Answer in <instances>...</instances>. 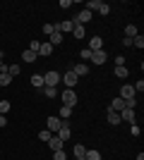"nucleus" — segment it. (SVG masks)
Listing matches in <instances>:
<instances>
[{
    "label": "nucleus",
    "mask_w": 144,
    "mask_h": 160,
    "mask_svg": "<svg viewBox=\"0 0 144 160\" xmlns=\"http://www.w3.org/2000/svg\"><path fill=\"white\" fill-rule=\"evenodd\" d=\"M84 153H87V148H84L82 143H77V146H75V155H77V158H84Z\"/></svg>",
    "instance_id": "c756f323"
},
{
    "label": "nucleus",
    "mask_w": 144,
    "mask_h": 160,
    "mask_svg": "<svg viewBox=\"0 0 144 160\" xmlns=\"http://www.w3.org/2000/svg\"><path fill=\"white\" fill-rule=\"evenodd\" d=\"M10 84H12V77L7 72H0V86H10Z\"/></svg>",
    "instance_id": "393cba45"
},
{
    "label": "nucleus",
    "mask_w": 144,
    "mask_h": 160,
    "mask_svg": "<svg viewBox=\"0 0 144 160\" xmlns=\"http://www.w3.org/2000/svg\"><path fill=\"white\" fill-rule=\"evenodd\" d=\"M130 132H132V136H139V127H137V124H132Z\"/></svg>",
    "instance_id": "58836bf2"
},
{
    "label": "nucleus",
    "mask_w": 144,
    "mask_h": 160,
    "mask_svg": "<svg viewBox=\"0 0 144 160\" xmlns=\"http://www.w3.org/2000/svg\"><path fill=\"white\" fill-rule=\"evenodd\" d=\"M70 5H72V0H60V7H65V10H67Z\"/></svg>",
    "instance_id": "4c0bfd02"
},
{
    "label": "nucleus",
    "mask_w": 144,
    "mask_h": 160,
    "mask_svg": "<svg viewBox=\"0 0 144 160\" xmlns=\"http://www.w3.org/2000/svg\"><path fill=\"white\" fill-rule=\"evenodd\" d=\"M10 112V103L7 100H0V115H7Z\"/></svg>",
    "instance_id": "7c9ffc66"
},
{
    "label": "nucleus",
    "mask_w": 144,
    "mask_h": 160,
    "mask_svg": "<svg viewBox=\"0 0 144 160\" xmlns=\"http://www.w3.org/2000/svg\"><path fill=\"white\" fill-rule=\"evenodd\" d=\"M77 160H84V158H77Z\"/></svg>",
    "instance_id": "a19ab883"
},
{
    "label": "nucleus",
    "mask_w": 144,
    "mask_h": 160,
    "mask_svg": "<svg viewBox=\"0 0 144 160\" xmlns=\"http://www.w3.org/2000/svg\"><path fill=\"white\" fill-rule=\"evenodd\" d=\"M55 134H58V139H60L62 143H65V141H67L70 136H72V132H70V122H62V127L58 129V132H55Z\"/></svg>",
    "instance_id": "0eeeda50"
},
{
    "label": "nucleus",
    "mask_w": 144,
    "mask_h": 160,
    "mask_svg": "<svg viewBox=\"0 0 144 160\" xmlns=\"http://www.w3.org/2000/svg\"><path fill=\"white\" fill-rule=\"evenodd\" d=\"M58 117H60L62 122H65V120H70V117H72V108H67V105H60V115H58Z\"/></svg>",
    "instance_id": "a211bd4d"
},
{
    "label": "nucleus",
    "mask_w": 144,
    "mask_h": 160,
    "mask_svg": "<svg viewBox=\"0 0 144 160\" xmlns=\"http://www.w3.org/2000/svg\"><path fill=\"white\" fill-rule=\"evenodd\" d=\"M132 88H135V93H142V91H144V81L139 79V81H137V84H135Z\"/></svg>",
    "instance_id": "f704fd0d"
},
{
    "label": "nucleus",
    "mask_w": 144,
    "mask_h": 160,
    "mask_svg": "<svg viewBox=\"0 0 144 160\" xmlns=\"http://www.w3.org/2000/svg\"><path fill=\"white\" fill-rule=\"evenodd\" d=\"M48 43H51V46H60V43H62V33L53 31V33H51V41H48Z\"/></svg>",
    "instance_id": "4be33fe9"
},
{
    "label": "nucleus",
    "mask_w": 144,
    "mask_h": 160,
    "mask_svg": "<svg viewBox=\"0 0 144 160\" xmlns=\"http://www.w3.org/2000/svg\"><path fill=\"white\" fill-rule=\"evenodd\" d=\"M137 27H135V24H127V27H125V38H135V36H137Z\"/></svg>",
    "instance_id": "aec40b11"
},
{
    "label": "nucleus",
    "mask_w": 144,
    "mask_h": 160,
    "mask_svg": "<svg viewBox=\"0 0 144 160\" xmlns=\"http://www.w3.org/2000/svg\"><path fill=\"white\" fill-rule=\"evenodd\" d=\"M60 84V72H46L43 74V86H58Z\"/></svg>",
    "instance_id": "f03ea898"
},
{
    "label": "nucleus",
    "mask_w": 144,
    "mask_h": 160,
    "mask_svg": "<svg viewBox=\"0 0 144 160\" xmlns=\"http://www.w3.org/2000/svg\"><path fill=\"white\" fill-rule=\"evenodd\" d=\"M84 10H89L91 14H94V12H99V14H108V12H110V5H108V2H101V0H89Z\"/></svg>",
    "instance_id": "f257e3e1"
},
{
    "label": "nucleus",
    "mask_w": 144,
    "mask_h": 160,
    "mask_svg": "<svg viewBox=\"0 0 144 160\" xmlns=\"http://www.w3.org/2000/svg\"><path fill=\"white\" fill-rule=\"evenodd\" d=\"M108 110H113V112H123V110H125V100L123 98H113V100H110V105H108Z\"/></svg>",
    "instance_id": "9d476101"
},
{
    "label": "nucleus",
    "mask_w": 144,
    "mask_h": 160,
    "mask_svg": "<svg viewBox=\"0 0 144 160\" xmlns=\"http://www.w3.org/2000/svg\"><path fill=\"white\" fill-rule=\"evenodd\" d=\"M91 17H94V14H91L89 10H82V12L77 14V17H75V19H72V22H75L77 27H82V24H87V22H91Z\"/></svg>",
    "instance_id": "423d86ee"
},
{
    "label": "nucleus",
    "mask_w": 144,
    "mask_h": 160,
    "mask_svg": "<svg viewBox=\"0 0 144 160\" xmlns=\"http://www.w3.org/2000/svg\"><path fill=\"white\" fill-rule=\"evenodd\" d=\"M106 120H108V124H120V112L108 110V112H106Z\"/></svg>",
    "instance_id": "dca6fc26"
},
{
    "label": "nucleus",
    "mask_w": 144,
    "mask_h": 160,
    "mask_svg": "<svg viewBox=\"0 0 144 160\" xmlns=\"http://www.w3.org/2000/svg\"><path fill=\"white\" fill-rule=\"evenodd\" d=\"M89 50H91V53H96V50H103V38H101V36H91V41H89Z\"/></svg>",
    "instance_id": "1a4fd4ad"
},
{
    "label": "nucleus",
    "mask_w": 144,
    "mask_h": 160,
    "mask_svg": "<svg viewBox=\"0 0 144 160\" xmlns=\"http://www.w3.org/2000/svg\"><path fill=\"white\" fill-rule=\"evenodd\" d=\"M62 105H67V108H75L77 105V93L72 91V88H67V91H62Z\"/></svg>",
    "instance_id": "7ed1b4c3"
},
{
    "label": "nucleus",
    "mask_w": 144,
    "mask_h": 160,
    "mask_svg": "<svg viewBox=\"0 0 144 160\" xmlns=\"http://www.w3.org/2000/svg\"><path fill=\"white\" fill-rule=\"evenodd\" d=\"M120 122H135V110L125 108L123 112H120Z\"/></svg>",
    "instance_id": "4468645a"
},
{
    "label": "nucleus",
    "mask_w": 144,
    "mask_h": 160,
    "mask_svg": "<svg viewBox=\"0 0 144 160\" xmlns=\"http://www.w3.org/2000/svg\"><path fill=\"white\" fill-rule=\"evenodd\" d=\"M5 124H7V117H5V115H0V127H5Z\"/></svg>",
    "instance_id": "ea45409f"
},
{
    "label": "nucleus",
    "mask_w": 144,
    "mask_h": 160,
    "mask_svg": "<svg viewBox=\"0 0 144 160\" xmlns=\"http://www.w3.org/2000/svg\"><path fill=\"white\" fill-rule=\"evenodd\" d=\"M51 136H53V134L48 132V129H43V132H39V139H41V141H51Z\"/></svg>",
    "instance_id": "2f4dec72"
},
{
    "label": "nucleus",
    "mask_w": 144,
    "mask_h": 160,
    "mask_svg": "<svg viewBox=\"0 0 144 160\" xmlns=\"http://www.w3.org/2000/svg\"><path fill=\"white\" fill-rule=\"evenodd\" d=\"M106 58H108V55L103 53V50H96V53H91V62H94V65H103V62H106Z\"/></svg>",
    "instance_id": "f8f14e48"
},
{
    "label": "nucleus",
    "mask_w": 144,
    "mask_h": 160,
    "mask_svg": "<svg viewBox=\"0 0 144 160\" xmlns=\"http://www.w3.org/2000/svg\"><path fill=\"white\" fill-rule=\"evenodd\" d=\"M75 27H77V24L72 19H65V22H60V24H55V31H58V33H72Z\"/></svg>",
    "instance_id": "20e7f679"
},
{
    "label": "nucleus",
    "mask_w": 144,
    "mask_h": 160,
    "mask_svg": "<svg viewBox=\"0 0 144 160\" xmlns=\"http://www.w3.org/2000/svg\"><path fill=\"white\" fill-rule=\"evenodd\" d=\"M113 72H115V77H118V79H127V74H130L125 65H115V69H113Z\"/></svg>",
    "instance_id": "2eb2a0df"
},
{
    "label": "nucleus",
    "mask_w": 144,
    "mask_h": 160,
    "mask_svg": "<svg viewBox=\"0 0 144 160\" xmlns=\"http://www.w3.org/2000/svg\"><path fill=\"white\" fill-rule=\"evenodd\" d=\"M135 96H137V93H135V88H132L130 84H125V86L120 88V96H118V98H123V100H132Z\"/></svg>",
    "instance_id": "6e6552de"
},
{
    "label": "nucleus",
    "mask_w": 144,
    "mask_h": 160,
    "mask_svg": "<svg viewBox=\"0 0 144 160\" xmlns=\"http://www.w3.org/2000/svg\"><path fill=\"white\" fill-rule=\"evenodd\" d=\"M19 72H22V67H19V65H7V74H10L12 79H14V77H17Z\"/></svg>",
    "instance_id": "a878e982"
},
{
    "label": "nucleus",
    "mask_w": 144,
    "mask_h": 160,
    "mask_svg": "<svg viewBox=\"0 0 144 160\" xmlns=\"http://www.w3.org/2000/svg\"><path fill=\"white\" fill-rule=\"evenodd\" d=\"M36 58H39V55H36L34 50H29V48L24 50V53H22V60H24V62H34Z\"/></svg>",
    "instance_id": "412c9836"
},
{
    "label": "nucleus",
    "mask_w": 144,
    "mask_h": 160,
    "mask_svg": "<svg viewBox=\"0 0 144 160\" xmlns=\"http://www.w3.org/2000/svg\"><path fill=\"white\" fill-rule=\"evenodd\" d=\"M51 53H53V46H51V43H41V48H39V55H41V58H48Z\"/></svg>",
    "instance_id": "6ab92c4d"
},
{
    "label": "nucleus",
    "mask_w": 144,
    "mask_h": 160,
    "mask_svg": "<svg viewBox=\"0 0 144 160\" xmlns=\"http://www.w3.org/2000/svg\"><path fill=\"white\" fill-rule=\"evenodd\" d=\"M132 48H144V36L142 33H137V36L132 38Z\"/></svg>",
    "instance_id": "bb28decb"
},
{
    "label": "nucleus",
    "mask_w": 144,
    "mask_h": 160,
    "mask_svg": "<svg viewBox=\"0 0 144 160\" xmlns=\"http://www.w3.org/2000/svg\"><path fill=\"white\" fill-rule=\"evenodd\" d=\"M84 160H101V153H99V151H87V153H84Z\"/></svg>",
    "instance_id": "cd10ccee"
},
{
    "label": "nucleus",
    "mask_w": 144,
    "mask_h": 160,
    "mask_svg": "<svg viewBox=\"0 0 144 160\" xmlns=\"http://www.w3.org/2000/svg\"><path fill=\"white\" fill-rule=\"evenodd\" d=\"M46 122H48V132H51V134L58 132V129L62 127V120H60V117H48Z\"/></svg>",
    "instance_id": "9b49d317"
},
{
    "label": "nucleus",
    "mask_w": 144,
    "mask_h": 160,
    "mask_svg": "<svg viewBox=\"0 0 144 160\" xmlns=\"http://www.w3.org/2000/svg\"><path fill=\"white\" fill-rule=\"evenodd\" d=\"M53 160H67L65 151H53Z\"/></svg>",
    "instance_id": "473e14b6"
},
{
    "label": "nucleus",
    "mask_w": 144,
    "mask_h": 160,
    "mask_svg": "<svg viewBox=\"0 0 144 160\" xmlns=\"http://www.w3.org/2000/svg\"><path fill=\"white\" fill-rule=\"evenodd\" d=\"M53 31H55V24H43V33H48V36H51Z\"/></svg>",
    "instance_id": "c9c22d12"
},
{
    "label": "nucleus",
    "mask_w": 144,
    "mask_h": 160,
    "mask_svg": "<svg viewBox=\"0 0 144 160\" xmlns=\"http://www.w3.org/2000/svg\"><path fill=\"white\" fill-rule=\"evenodd\" d=\"M48 146H51V151H62V141L58 139V136H51V141H48Z\"/></svg>",
    "instance_id": "f3484780"
},
{
    "label": "nucleus",
    "mask_w": 144,
    "mask_h": 160,
    "mask_svg": "<svg viewBox=\"0 0 144 160\" xmlns=\"http://www.w3.org/2000/svg\"><path fill=\"white\" fill-rule=\"evenodd\" d=\"M39 48H41V41H31L29 43V50H34L36 55H39Z\"/></svg>",
    "instance_id": "72a5a7b5"
},
{
    "label": "nucleus",
    "mask_w": 144,
    "mask_h": 160,
    "mask_svg": "<svg viewBox=\"0 0 144 160\" xmlns=\"http://www.w3.org/2000/svg\"><path fill=\"white\" fill-rule=\"evenodd\" d=\"M72 72H75L77 77H87V74H89V65H82V62H79V65L72 67Z\"/></svg>",
    "instance_id": "ddd939ff"
},
{
    "label": "nucleus",
    "mask_w": 144,
    "mask_h": 160,
    "mask_svg": "<svg viewBox=\"0 0 144 160\" xmlns=\"http://www.w3.org/2000/svg\"><path fill=\"white\" fill-rule=\"evenodd\" d=\"M62 81H65V86H67V88H75V86H77V81H79V77H77V74L70 69V72L62 74Z\"/></svg>",
    "instance_id": "39448f33"
},
{
    "label": "nucleus",
    "mask_w": 144,
    "mask_h": 160,
    "mask_svg": "<svg viewBox=\"0 0 144 160\" xmlns=\"http://www.w3.org/2000/svg\"><path fill=\"white\" fill-rule=\"evenodd\" d=\"M72 36H75V38H79V41H82L84 36H87V29H84V27H75V29H72Z\"/></svg>",
    "instance_id": "b1692460"
},
{
    "label": "nucleus",
    "mask_w": 144,
    "mask_h": 160,
    "mask_svg": "<svg viewBox=\"0 0 144 160\" xmlns=\"http://www.w3.org/2000/svg\"><path fill=\"white\" fill-rule=\"evenodd\" d=\"M43 93H46V98H55V96H58V88H55V86H46V88H43Z\"/></svg>",
    "instance_id": "c85d7f7f"
},
{
    "label": "nucleus",
    "mask_w": 144,
    "mask_h": 160,
    "mask_svg": "<svg viewBox=\"0 0 144 160\" xmlns=\"http://www.w3.org/2000/svg\"><path fill=\"white\" fill-rule=\"evenodd\" d=\"M31 86L34 88H43V77L41 74H34V77H31Z\"/></svg>",
    "instance_id": "5701e85b"
},
{
    "label": "nucleus",
    "mask_w": 144,
    "mask_h": 160,
    "mask_svg": "<svg viewBox=\"0 0 144 160\" xmlns=\"http://www.w3.org/2000/svg\"><path fill=\"white\" fill-rule=\"evenodd\" d=\"M82 60H91V50H89V48H84V50H82Z\"/></svg>",
    "instance_id": "e433bc0d"
}]
</instances>
